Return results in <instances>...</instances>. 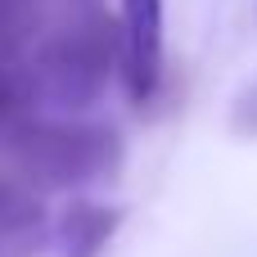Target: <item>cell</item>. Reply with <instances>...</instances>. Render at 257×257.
I'll return each mask as SVG.
<instances>
[{"label":"cell","mask_w":257,"mask_h":257,"mask_svg":"<svg viewBox=\"0 0 257 257\" xmlns=\"http://www.w3.org/2000/svg\"><path fill=\"white\" fill-rule=\"evenodd\" d=\"M5 172L36 194H68L113 181L126 163V140L108 122L81 117H23L0 145Z\"/></svg>","instance_id":"7a4b0ae2"},{"label":"cell","mask_w":257,"mask_h":257,"mask_svg":"<svg viewBox=\"0 0 257 257\" xmlns=\"http://www.w3.org/2000/svg\"><path fill=\"white\" fill-rule=\"evenodd\" d=\"M45 221V203L36 190H27L23 181H14L9 172H0V230H18V226H41Z\"/></svg>","instance_id":"52a82bcc"},{"label":"cell","mask_w":257,"mask_h":257,"mask_svg":"<svg viewBox=\"0 0 257 257\" xmlns=\"http://www.w3.org/2000/svg\"><path fill=\"white\" fill-rule=\"evenodd\" d=\"M122 208L117 203H99V199H72L59 217V248L63 257H104L113 235L122 230Z\"/></svg>","instance_id":"277c9868"},{"label":"cell","mask_w":257,"mask_h":257,"mask_svg":"<svg viewBox=\"0 0 257 257\" xmlns=\"http://www.w3.org/2000/svg\"><path fill=\"white\" fill-rule=\"evenodd\" d=\"M45 5H54V0H45ZM59 5H72V9H90V5H99V0H59Z\"/></svg>","instance_id":"30bf717a"},{"label":"cell","mask_w":257,"mask_h":257,"mask_svg":"<svg viewBox=\"0 0 257 257\" xmlns=\"http://www.w3.org/2000/svg\"><path fill=\"white\" fill-rule=\"evenodd\" d=\"M45 32V0H0V68H14L32 54Z\"/></svg>","instance_id":"5b68a950"},{"label":"cell","mask_w":257,"mask_h":257,"mask_svg":"<svg viewBox=\"0 0 257 257\" xmlns=\"http://www.w3.org/2000/svg\"><path fill=\"white\" fill-rule=\"evenodd\" d=\"M45 244H50V221L18 226V230H0V257H36Z\"/></svg>","instance_id":"ba28073f"},{"label":"cell","mask_w":257,"mask_h":257,"mask_svg":"<svg viewBox=\"0 0 257 257\" xmlns=\"http://www.w3.org/2000/svg\"><path fill=\"white\" fill-rule=\"evenodd\" d=\"M36 113V95H32V81H27V68L14 63V68H0V145L9 140V131Z\"/></svg>","instance_id":"8992f818"},{"label":"cell","mask_w":257,"mask_h":257,"mask_svg":"<svg viewBox=\"0 0 257 257\" xmlns=\"http://www.w3.org/2000/svg\"><path fill=\"white\" fill-rule=\"evenodd\" d=\"M36 108L63 117L95 108L122 72V23L104 5L72 9L59 27H45L32 54L23 59Z\"/></svg>","instance_id":"6da1fadb"},{"label":"cell","mask_w":257,"mask_h":257,"mask_svg":"<svg viewBox=\"0 0 257 257\" xmlns=\"http://www.w3.org/2000/svg\"><path fill=\"white\" fill-rule=\"evenodd\" d=\"M122 90L131 108H149L167 81V18L163 0H122Z\"/></svg>","instance_id":"3957f363"},{"label":"cell","mask_w":257,"mask_h":257,"mask_svg":"<svg viewBox=\"0 0 257 257\" xmlns=\"http://www.w3.org/2000/svg\"><path fill=\"white\" fill-rule=\"evenodd\" d=\"M230 131H235L239 140H257V81L239 90V99H235V108H230Z\"/></svg>","instance_id":"9c48e42d"}]
</instances>
